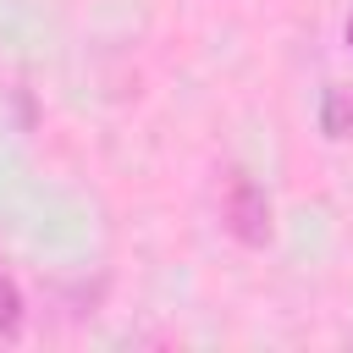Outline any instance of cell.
I'll return each instance as SVG.
<instances>
[{"instance_id":"cell-1","label":"cell","mask_w":353,"mask_h":353,"mask_svg":"<svg viewBox=\"0 0 353 353\" xmlns=\"http://www.w3.org/2000/svg\"><path fill=\"white\" fill-rule=\"evenodd\" d=\"M221 221L243 248H265L270 243V199L248 171H226L221 182Z\"/></svg>"},{"instance_id":"cell-2","label":"cell","mask_w":353,"mask_h":353,"mask_svg":"<svg viewBox=\"0 0 353 353\" xmlns=\"http://www.w3.org/2000/svg\"><path fill=\"white\" fill-rule=\"evenodd\" d=\"M320 132L331 143L353 138V88L347 83H325V94H320Z\"/></svg>"},{"instance_id":"cell-3","label":"cell","mask_w":353,"mask_h":353,"mask_svg":"<svg viewBox=\"0 0 353 353\" xmlns=\"http://www.w3.org/2000/svg\"><path fill=\"white\" fill-rule=\"evenodd\" d=\"M22 331V292L11 276H0V342H11Z\"/></svg>"},{"instance_id":"cell-4","label":"cell","mask_w":353,"mask_h":353,"mask_svg":"<svg viewBox=\"0 0 353 353\" xmlns=\"http://www.w3.org/2000/svg\"><path fill=\"white\" fill-rule=\"evenodd\" d=\"M347 44H353V17H347Z\"/></svg>"}]
</instances>
